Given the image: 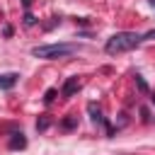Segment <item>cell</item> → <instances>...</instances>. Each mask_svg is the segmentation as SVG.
<instances>
[{"label":"cell","mask_w":155,"mask_h":155,"mask_svg":"<svg viewBox=\"0 0 155 155\" xmlns=\"http://www.w3.org/2000/svg\"><path fill=\"white\" fill-rule=\"evenodd\" d=\"M140 41H143V36H140L138 31H116V34H111V36L107 39V44H104V51H107L109 56L126 53V51L136 48Z\"/></svg>","instance_id":"obj_1"},{"label":"cell","mask_w":155,"mask_h":155,"mask_svg":"<svg viewBox=\"0 0 155 155\" xmlns=\"http://www.w3.org/2000/svg\"><path fill=\"white\" fill-rule=\"evenodd\" d=\"M75 51L73 44H48V46H34L31 56L36 58H65Z\"/></svg>","instance_id":"obj_2"},{"label":"cell","mask_w":155,"mask_h":155,"mask_svg":"<svg viewBox=\"0 0 155 155\" xmlns=\"http://www.w3.org/2000/svg\"><path fill=\"white\" fill-rule=\"evenodd\" d=\"M78 90H80V80H78V78H68L65 85H63V90H61V94L68 99V97H73Z\"/></svg>","instance_id":"obj_3"},{"label":"cell","mask_w":155,"mask_h":155,"mask_svg":"<svg viewBox=\"0 0 155 155\" xmlns=\"http://www.w3.org/2000/svg\"><path fill=\"white\" fill-rule=\"evenodd\" d=\"M17 80H19L17 73H5V75H0V90H12V87L17 85Z\"/></svg>","instance_id":"obj_4"},{"label":"cell","mask_w":155,"mask_h":155,"mask_svg":"<svg viewBox=\"0 0 155 155\" xmlns=\"http://www.w3.org/2000/svg\"><path fill=\"white\" fill-rule=\"evenodd\" d=\"M12 150H19V148H24L27 145V138H24V133H12V138H10V143H7Z\"/></svg>","instance_id":"obj_5"},{"label":"cell","mask_w":155,"mask_h":155,"mask_svg":"<svg viewBox=\"0 0 155 155\" xmlns=\"http://www.w3.org/2000/svg\"><path fill=\"white\" fill-rule=\"evenodd\" d=\"M87 109H90V114H92V121H97V124H104V119H102V114H99V109H97L94 104H90Z\"/></svg>","instance_id":"obj_6"},{"label":"cell","mask_w":155,"mask_h":155,"mask_svg":"<svg viewBox=\"0 0 155 155\" xmlns=\"http://www.w3.org/2000/svg\"><path fill=\"white\" fill-rule=\"evenodd\" d=\"M136 85H138V90H140V92H148V85H145V80H143L140 75H136Z\"/></svg>","instance_id":"obj_7"},{"label":"cell","mask_w":155,"mask_h":155,"mask_svg":"<svg viewBox=\"0 0 155 155\" xmlns=\"http://www.w3.org/2000/svg\"><path fill=\"white\" fill-rule=\"evenodd\" d=\"M53 97H56V90H48V92H46V97H44V99H46V102H53Z\"/></svg>","instance_id":"obj_8"},{"label":"cell","mask_w":155,"mask_h":155,"mask_svg":"<svg viewBox=\"0 0 155 155\" xmlns=\"http://www.w3.org/2000/svg\"><path fill=\"white\" fill-rule=\"evenodd\" d=\"M63 126H65V128H73V126H75V119H65Z\"/></svg>","instance_id":"obj_9"},{"label":"cell","mask_w":155,"mask_h":155,"mask_svg":"<svg viewBox=\"0 0 155 155\" xmlns=\"http://www.w3.org/2000/svg\"><path fill=\"white\" fill-rule=\"evenodd\" d=\"M150 39H155V29L148 31V34H143V41H150Z\"/></svg>","instance_id":"obj_10"},{"label":"cell","mask_w":155,"mask_h":155,"mask_svg":"<svg viewBox=\"0 0 155 155\" xmlns=\"http://www.w3.org/2000/svg\"><path fill=\"white\" fill-rule=\"evenodd\" d=\"M24 22H27V24H34V17H31V15L27 12V15H24Z\"/></svg>","instance_id":"obj_11"},{"label":"cell","mask_w":155,"mask_h":155,"mask_svg":"<svg viewBox=\"0 0 155 155\" xmlns=\"http://www.w3.org/2000/svg\"><path fill=\"white\" fill-rule=\"evenodd\" d=\"M153 102H155V94H153Z\"/></svg>","instance_id":"obj_12"}]
</instances>
